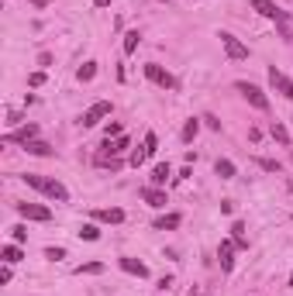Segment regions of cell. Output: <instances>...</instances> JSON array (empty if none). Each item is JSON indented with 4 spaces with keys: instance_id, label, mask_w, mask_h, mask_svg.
I'll use <instances>...</instances> for the list:
<instances>
[{
    "instance_id": "obj_1",
    "label": "cell",
    "mask_w": 293,
    "mask_h": 296,
    "mask_svg": "<svg viewBox=\"0 0 293 296\" xmlns=\"http://www.w3.org/2000/svg\"><path fill=\"white\" fill-rule=\"evenodd\" d=\"M24 183H28V186H35V190H41L45 197L59 200V203H66V200H69L66 186H62L59 179H45V176H35V172H28V176H24Z\"/></svg>"
},
{
    "instance_id": "obj_2",
    "label": "cell",
    "mask_w": 293,
    "mask_h": 296,
    "mask_svg": "<svg viewBox=\"0 0 293 296\" xmlns=\"http://www.w3.org/2000/svg\"><path fill=\"white\" fill-rule=\"evenodd\" d=\"M234 86H238V93L249 100L255 110H269V100H266V93H262V90H259L255 83H234Z\"/></svg>"
},
{
    "instance_id": "obj_3",
    "label": "cell",
    "mask_w": 293,
    "mask_h": 296,
    "mask_svg": "<svg viewBox=\"0 0 293 296\" xmlns=\"http://www.w3.org/2000/svg\"><path fill=\"white\" fill-rule=\"evenodd\" d=\"M221 45H224V52H228V59H249V45H241V41L228 35V31H221Z\"/></svg>"
},
{
    "instance_id": "obj_4",
    "label": "cell",
    "mask_w": 293,
    "mask_h": 296,
    "mask_svg": "<svg viewBox=\"0 0 293 296\" xmlns=\"http://www.w3.org/2000/svg\"><path fill=\"white\" fill-rule=\"evenodd\" d=\"M18 214L28 220H52V210L41 207V203H18Z\"/></svg>"
},
{
    "instance_id": "obj_5",
    "label": "cell",
    "mask_w": 293,
    "mask_h": 296,
    "mask_svg": "<svg viewBox=\"0 0 293 296\" xmlns=\"http://www.w3.org/2000/svg\"><path fill=\"white\" fill-rule=\"evenodd\" d=\"M107 114H111V103H107V100H97V103H93V107L83 114V121H79V124H83V128H93V124H97L100 117H107Z\"/></svg>"
},
{
    "instance_id": "obj_6",
    "label": "cell",
    "mask_w": 293,
    "mask_h": 296,
    "mask_svg": "<svg viewBox=\"0 0 293 296\" xmlns=\"http://www.w3.org/2000/svg\"><path fill=\"white\" fill-rule=\"evenodd\" d=\"M145 76L152 79L156 86H162V90H173V76H169L162 66H156V62H149V66H145Z\"/></svg>"
},
{
    "instance_id": "obj_7",
    "label": "cell",
    "mask_w": 293,
    "mask_h": 296,
    "mask_svg": "<svg viewBox=\"0 0 293 296\" xmlns=\"http://www.w3.org/2000/svg\"><path fill=\"white\" fill-rule=\"evenodd\" d=\"M269 83H273V90H279V93H283V97L286 100H293V83L286 76H283V73H279V69H269Z\"/></svg>"
},
{
    "instance_id": "obj_8",
    "label": "cell",
    "mask_w": 293,
    "mask_h": 296,
    "mask_svg": "<svg viewBox=\"0 0 293 296\" xmlns=\"http://www.w3.org/2000/svg\"><path fill=\"white\" fill-rule=\"evenodd\" d=\"M234 241H221V248H217V258H221V269L224 272H231L234 269Z\"/></svg>"
},
{
    "instance_id": "obj_9",
    "label": "cell",
    "mask_w": 293,
    "mask_h": 296,
    "mask_svg": "<svg viewBox=\"0 0 293 296\" xmlns=\"http://www.w3.org/2000/svg\"><path fill=\"white\" fill-rule=\"evenodd\" d=\"M141 200H145L149 207H166V193H162L159 186H145V190H141Z\"/></svg>"
},
{
    "instance_id": "obj_10",
    "label": "cell",
    "mask_w": 293,
    "mask_h": 296,
    "mask_svg": "<svg viewBox=\"0 0 293 296\" xmlns=\"http://www.w3.org/2000/svg\"><path fill=\"white\" fill-rule=\"evenodd\" d=\"M121 269H124V272H131V276H138V279H145V276H149L145 262H138V258H121Z\"/></svg>"
},
{
    "instance_id": "obj_11",
    "label": "cell",
    "mask_w": 293,
    "mask_h": 296,
    "mask_svg": "<svg viewBox=\"0 0 293 296\" xmlns=\"http://www.w3.org/2000/svg\"><path fill=\"white\" fill-rule=\"evenodd\" d=\"M93 217H97V220H107V224H121V220H124V210H117V207H107V210H97Z\"/></svg>"
},
{
    "instance_id": "obj_12",
    "label": "cell",
    "mask_w": 293,
    "mask_h": 296,
    "mask_svg": "<svg viewBox=\"0 0 293 296\" xmlns=\"http://www.w3.org/2000/svg\"><path fill=\"white\" fill-rule=\"evenodd\" d=\"M173 176V169H169V162H159L156 169H152V186H162L166 179Z\"/></svg>"
},
{
    "instance_id": "obj_13",
    "label": "cell",
    "mask_w": 293,
    "mask_h": 296,
    "mask_svg": "<svg viewBox=\"0 0 293 296\" xmlns=\"http://www.w3.org/2000/svg\"><path fill=\"white\" fill-rule=\"evenodd\" d=\"M252 7L259 11V14H262V18H273V21H276V14H279L273 0H252Z\"/></svg>"
},
{
    "instance_id": "obj_14",
    "label": "cell",
    "mask_w": 293,
    "mask_h": 296,
    "mask_svg": "<svg viewBox=\"0 0 293 296\" xmlns=\"http://www.w3.org/2000/svg\"><path fill=\"white\" fill-rule=\"evenodd\" d=\"M35 135H38V128H35V124H28V128L14 131V135H7V141H35Z\"/></svg>"
},
{
    "instance_id": "obj_15",
    "label": "cell",
    "mask_w": 293,
    "mask_h": 296,
    "mask_svg": "<svg viewBox=\"0 0 293 296\" xmlns=\"http://www.w3.org/2000/svg\"><path fill=\"white\" fill-rule=\"evenodd\" d=\"M24 148H28V155H52V145H45V141H24Z\"/></svg>"
},
{
    "instance_id": "obj_16",
    "label": "cell",
    "mask_w": 293,
    "mask_h": 296,
    "mask_svg": "<svg viewBox=\"0 0 293 296\" xmlns=\"http://www.w3.org/2000/svg\"><path fill=\"white\" fill-rule=\"evenodd\" d=\"M93 76H97V62H83V66L76 69V79H79V83H90Z\"/></svg>"
},
{
    "instance_id": "obj_17",
    "label": "cell",
    "mask_w": 293,
    "mask_h": 296,
    "mask_svg": "<svg viewBox=\"0 0 293 296\" xmlns=\"http://www.w3.org/2000/svg\"><path fill=\"white\" fill-rule=\"evenodd\" d=\"M179 220H183L179 214H166V217L156 220V227H159V231H173V227H179Z\"/></svg>"
},
{
    "instance_id": "obj_18",
    "label": "cell",
    "mask_w": 293,
    "mask_h": 296,
    "mask_svg": "<svg viewBox=\"0 0 293 296\" xmlns=\"http://www.w3.org/2000/svg\"><path fill=\"white\" fill-rule=\"evenodd\" d=\"M231 238H234V245H238V248H249V238H245V224H241V220L231 224Z\"/></svg>"
},
{
    "instance_id": "obj_19",
    "label": "cell",
    "mask_w": 293,
    "mask_h": 296,
    "mask_svg": "<svg viewBox=\"0 0 293 296\" xmlns=\"http://www.w3.org/2000/svg\"><path fill=\"white\" fill-rule=\"evenodd\" d=\"M214 172H217L221 179H231V176H234V162H228V158H217Z\"/></svg>"
},
{
    "instance_id": "obj_20",
    "label": "cell",
    "mask_w": 293,
    "mask_h": 296,
    "mask_svg": "<svg viewBox=\"0 0 293 296\" xmlns=\"http://www.w3.org/2000/svg\"><path fill=\"white\" fill-rule=\"evenodd\" d=\"M0 258H4L7 265H14V262H21V248H18V245H7V248L0 252Z\"/></svg>"
},
{
    "instance_id": "obj_21",
    "label": "cell",
    "mask_w": 293,
    "mask_h": 296,
    "mask_svg": "<svg viewBox=\"0 0 293 296\" xmlns=\"http://www.w3.org/2000/svg\"><path fill=\"white\" fill-rule=\"evenodd\" d=\"M269 135H273L279 145H290V131H286L283 124H273V128H269Z\"/></svg>"
},
{
    "instance_id": "obj_22",
    "label": "cell",
    "mask_w": 293,
    "mask_h": 296,
    "mask_svg": "<svg viewBox=\"0 0 293 296\" xmlns=\"http://www.w3.org/2000/svg\"><path fill=\"white\" fill-rule=\"evenodd\" d=\"M97 272H104L100 262H86V265H79V269H76V276H97Z\"/></svg>"
},
{
    "instance_id": "obj_23",
    "label": "cell",
    "mask_w": 293,
    "mask_h": 296,
    "mask_svg": "<svg viewBox=\"0 0 293 296\" xmlns=\"http://www.w3.org/2000/svg\"><path fill=\"white\" fill-rule=\"evenodd\" d=\"M138 41H141V35H138V31H128V35H124V52H128V55L138 48Z\"/></svg>"
},
{
    "instance_id": "obj_24",
    "label": "cell",
    "mask_w": 293,
    "mask_h": 296,
    "mask_svg": "<svg viewBox=\"0 0 293 296\" xmlns=\"http://www.w3.org/2000/svg\"><path fill=\"white\" fill-rule=\"evenodd\" d=\"M79 238H83V241H97L100 231L93 227V224H83V227H79Z\"/></svg>"
},
{
    "instance_id": "obj_25",
    "label": "cell",
    "mask_w": 293,
    "mask_h": 296,
    "mask_svg": "<svg viewBox=\"0 0 293 296\" xmlns=\"http://www.w3.org/2000/svg\"><path fill=\"white\" fill-rule=\"evenodd\" d=\"M197 131H200V121H186V128H183V141H193Z\"/></svg>"
},
{
    "instance_id": "obj_26",
    "label": "cell",
    "mask_w": 293,
    "mask_h": 296,
    "mask_svg": "<svg viewBox=\"0 0 293 296\" xmlns=\"http://www.w3.org/2000/svg\"><path fill=\"white\" fill-rule=\"evenodd\" d=\"M141 145H145V152H149V158H152V155H156V152H159V138H156V135H152V131L145 135V141H141Z\"/></svg>"
},
{
    "instance_id": "obj_27",
    "label": "cell",
    "mask_w": 293,
    "mask_h": 296,
    "mask_svg": "<svg viewBox=\"0 0 293 296\" xmlns=\"http://www.w3.org/2000/svg\"><path fill=\"white\" fill-rule=\"evenodd\" d=\"M259 169H266V172H279V162H276V158H259Z\"/></svg>"
},
{
    "instance_id": "obj_28",
    "label": "cell",
    "mask_w": 293,
    "mask_h": 296,
    "mask_svg": "<svg viewBox=\"0 0 293 296\" xmlns=\"http://www.w3.org/2000/svg\"><path fill=\"white\" fill-rule=\"evenodd\" d=\"M11 238H14L18 245H21V241H28V227H21V224H18V227H11Z\"/></svg>"
},
{
    "instance_id": "obj_29",
    "label": "cell",
    "mask_w": 293,
    "mask_h": 296,
    "mask_svg": "<svg viewBox=\"0 0 293 296\" xmlns=\"http://www.w3.org/2000/svg\"><path fill=\"white\" fill-rule=\"evenodd\" d=\"M104 135H107V141H111V138H121V124H117V121H111Z\"/></svg>"
},
{
    "instance_id": "obj_30",
    "label": "cell",
    "mask_w": 293,
    "mask_h": 296,
    "mask_svg": "<svg viewBox=\"0 0 293 296\" xmlns=\"http://www.w3.org/2000/svg\"><path fill=\"white\" fill-rule=\"evenodd\" d=\"M45 258L59 262V258H66V248H45Z\"/></svg>"
},
{
    "instance_id": "obj_31",
    "label": "cell",
    "mask_w": 293,
    "mask_h": 296,
    "mask_svg": "<svg viewBox=\"0 0 293 296\" xmlns=\"http://www.w3.org/2000/svg\"><path fill=\"white\" fill-rule=\"evenodd\" d=\"M28 83H31V86H41V83H45V73H31Z\"/></svg>"
},
{
    "instance_id": "obj_32",
    "label": "cell",
    "mask_w": 293,
    "mask_h": 296,
    "mask_svg": "<svg viewBox=\"0 0 293 296\" xmlns=\"http://www.w3.org/2000/svg\"><path fill=\"white\" fill-rule=\"evenodd\" d=\"M0 282H11V265L4 262V269H0Z\"/></svg>"
},
{
    "instance_id": "obj_33",
    "label": "cell",
    "mask_w": 293,
    "mask_h": 296,
    "mask_svg": "<svg viewBox=\"0 0 293 296\" xmlns=\"http://www.w3.org/2000/svg\"><path fill=\"white\" fill-rule=\"evenodd\" d=\"M204 121H207V128H214V131H217V128H221V121H217L214 114H207V117H204Z\"/></svg>"
},
{
    "instance_id": "obj_34",
    "label": "cell",
    "mask_w": 293,
    "mask_h": 296,
    "mask_svg": "<svg viewBox=\"0 0 293 296\" xmlns=\"http://www.w3.org/2000/svg\"><path fill=\"white\" fill-rule=\"evenodd\" d=\"M45 4H52V0H35V7H45Z\"/></svg>"
},
{
    "instance_id": "obj_35",
    "label": "cell",
    "mask_w": 293,
    "mask_h": 296,
    "mask_svg": "<svg viewBox=\"0 0 293 296\" xmlns=\"http://www.w3.org/2000/svg\"><path fill=\"white\" fill-rule=\"evenodd\" d=\"M93 4H97V7H107V4H111V0H93Z\"/></svg>"
},
{
    "instance_id": "obj_36",
    "label": "cell",
    "mask_w": 293,
    "mask_h": 296,
    "mask_svg": "<svg viewBox=\"0 0 293 296\" xmlns=\"http://www.w3.org/2000/svg\"><path fill=\"white\" fill-rule=\"evenodd\" d=\"M290 282H293V276H290Z\"/></svg>"
}]
</instances>
